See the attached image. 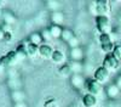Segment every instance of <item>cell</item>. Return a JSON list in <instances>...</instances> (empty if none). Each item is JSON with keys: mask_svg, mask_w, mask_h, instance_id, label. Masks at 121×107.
Masks as SVG:
<instances>
[{"mask_svg": "<svg viewBox=\"0 0 121 107\" xmlns=\"http://www.w3.org/2000/svg\"><path fill=\"white\" fill-rule=\"evenodd\" d=\"M103 67H105L109 72L116 71V70H119V68H121V62L115 57L114 54H108V55H105V57H104Z\"/></svg>", "mask_w": 121, "mask_h": 107, "instance_id": "cell-1", "label": "cell"}, {"mask_svg": "<svg viewBox=\"0 0 121 107\" xmlns=\"http://www.w3.org/2000/svg\"><path fill=\"white\" fill-rule=\"evenodd\" d=\"M96 26L100 34H107L110 33V19L108 16H97L96 17Z\"/></svg>", "mask_w": 121, "mask_h": 107, "instance_id": "cell-2", "label": "cell"}, {"mask_svg": "<svg viewBox=\"0 0 121 107\" xmlns=\"http://www.w3.org/2000/svg\"><path fill=\"white\" fill-rule=\"evenodd\" d=\"M86 90L88 94H92L95 96H98L103 93V86L100 83H98L96 79H87L86 80Z\"/></svg>", "mask_w": 121, "mask_h": 107, "instance_id": "cell-3", "label": "cell"}, {"mask_svg": "<svg viewBox=\"0 0 121 107\" xmlns=\"http://www.w3.org/2000/svg\"><path fill=\"white\" fill-rule=\"evenodd\" d=\"M19 61H21V58H19L16 50H12V51L7 52L5 56H3L1 58H0V62H1L4 66H15Z\"/></svg>", "mask_w": 121, "mask_h": 107, "instance_id": "cell-4", "label": "cell"}, {"mask_svg": "<svg viewBox=\"0 0 121 107\" xmlns=\"http://www.w3.org/2000/svg\"><path fill=\"white\" fill-rule=\"evenodd\" d=\"M109 77H110V72L107 70L105 67L100 66V67H98L97 70L95 71L93 79H96L98 83H100V84L103 85L104 83H107L109 80Z\"/></svg>", "mask_w": 121, "mask_h": 107, "instance_id": "cell-5", "label": "cell"}, {"mask_svg": "<svg viewBox=\"0 0 121 107\" xmlns=\"http://www.w3.org/2000/svg\"><path fill=\"white\" fill-rule=\"evenodd\" d=\"M96 6L98 16H107L110 10V4L108 0H98V1H96Z\"/></svg>", "mask_w": 121, "mask_h": 107, "instance_id": "cell-6", "label": "cell"}, {"mask_svg": "<svg viewBox=\"0 0 121 107\" xmlns=\"http://www.w3.org/2000/svg\"><path fill=\"white\" fill-rule=\"evenodd\" d=\"M53 49L50 44H41L39 46V55L43 58H51L52 54H53Z\"/></svg>", "mask_w": 121, "mask_h": 107, "instance_id": "cell-7", "label": "cell"}, {"mask_svg": "<svg viewBox=\"0 0 121 107\" xmlns=\"http://www.w3.org/2000/svg\"><path fill=\"white\" fill-rule=\"evenodd\" d=\"M97 96L92 95V94H85L82 97V105L85 107H96L97 106Z\"/></svg>", "mask_w": 121, "mask_h": 107, "instance_id": "cell-8", "label": "cell"}, {"mask_svg": "<svg viewBox=\"0 0 121 107\" xmlns=\"http://www.w3.org/2000/svg\"><path fill=\"white\" fill-rule=\"evenodd\" d=\"M70 83H72V85L74 88H76V89H80V88H82L86 84L84 77L81 74H73L70 77Z\"/></svg>", "mask_w": 121, "mask_h": 107, "instance_id": "cell-9", "label": "cell"}, {"mask_svg": "<svg viewBox=\"0 0 121 107\" xmlns=\"http://www.w3.org/2000/svg\"><path fill=\"white\" fill-rule=\"evenodd\" d=\"M51 21H52V24H56V26H60L64 21V14L60 12V11H55L51 14Z\"/></svg>", "mask_w": 121, "mask_h": 107, "instance_id": "cell-10", "label": "cell"}, {"mask_svg": "<svg viewBox=\"0 0 121 107\" xmlns=\"http://www.w3.org/2000/svg\"><path fill=\"white\" fill-rule=\"evenodd\" d=\"M51 60L55 63L60 65V63H63L65 61V55H64V52H62L60 50H55L53 54H52V56H51Z\"/></svg>", "mask_w": 121, "mask_h": 107, "instance_id": "cell-11", "label": "cell"}, {"mask_svg": "<svg viewBox=\"0 0 121 107\" xmlns=\"http://www.w3.org/2000/svg\"><path fill=\"white\" fill-rule=\"evenodd\" d=\"M120 89L115 85V84H112V85H109L108 88H107V95H108V97H110V99H115V97H117L119 96V94H120Z\"/></svg>", "mask_w": 121, "mask_h": 107, "instance_id": "cell-12", "label": "cell"}, {"mask_svg": "<svg viewBox=\"0 0 121 107\" xmlns=\"http://www.w3.org/2000/svg\"><path fill=\"white\" fill-rule=\"evenodd\" d=\"M50 33L52 35V39H57V38H60L62 35V32H63V28L60 26H56V24H52L51 27L48 28Z\"/></svg>", "mask_w": 121, "mask_h": 107, "instance_id": "cell-13", "label": "cell"}, {"mask_svg": "<svg viewBox=\"0 0 121 107\" xmlns=\"http://www.w3.org/2000/svg\"><path fill=\"white\" fill-rule=\"evenodd\" d=\"M38 54H39V46L32 43H27V56L35 57Z\"/></svg>", "mask_w": 121, "mask_h": 107, "instance_id": "cell-14", "label": "cell"}, {"mask_svg": "<svg viewBox=\"0 0 121 107\" xmlns=\"http://www.w3.org/2000/svg\"><path fill=\"white\" fill-rule=\"evenodd\" d=\"M84 54H82V50L80 47H75V49H72L70 50V57H72V61H80L82 58Z\"/></svg>", "mask_w": 121, "mask_h": 107, "instance_id": "cell-15", "label": "cell"}, {"mask_svg": "<svg viewBox=\"0 0 121 107\" xmlns=\"http://www.w3.org/2000/svg\"><path fill=\"white\" fill-rule=\"evenodd\" d=\"M28 40H29V43H32L34 45H38V46H40L43 44V38H41V34L40 33H32Z\"/></svg>", "mask_w": 121, "mask_h": 107, "instance_id": "cell-16", "label": "cell"}, {"mask_svg": "<svg viewBox=\"0 0 121 107\" xmlns=\"http://www.w3.org/2000/svg\"><path fill=\"white\" fill-rule=\"evenodd\" d=\"M16 52L18 54L19 58L23 60L24 57H27V43H21L16 47Z\"/></svg>", "mask_w": 121, "mask_h": 107, "instance_id": "cell-17", "label": "cell"}, {"mask_svg": "<svg viewBox=\"0 0 121 107\" xmlns=\"http://www.w3.org/2000/svg\"><path fill=\"white\" fill-rule=\"evenodd\" d=\"M70 68H72V72L74 74H80V72L82 71V65L80 61H72L69 63Z\"/></svg>", "mask_w": 121, "mask_h": 107, "instance_id": "cell-18", "label": "cell"}, {"mask_svg": "<svg viewBox=\"0 0 121 107\" xmlns=\"http://www.w3.org/2000/svg\"><path fill=\"white\" fill-rule=\"evenodd\" d=\"M58 73L62 77H69L70 73H72V68H70L69 63H64L63 66H60L58 70Z\"/></svg>", "mask_w": 121, "mask_h": 107, "instance_id": "cell-19", "label": "cell"}, {"mask_svg": "<svg viewBox=\"0 0 121 107\" xmlns=\"http://www.w3.org/2000/svg\"><path fill=\"white\" fill-rule=\"evenodd\" d=\"M24 99H26L24 93L19 91V90H16V91L12 93V100H13L16 103H18V102H24Z\"/></svg>", "mask_w": 121, "mask_h": 107, "instance_id": "cell-20", "label": "cell"}, {"mask_svg": "<svg viewBox=\"0 0 121 107\" xmlns=\"http://www.w3.org/2000/svg\"><path fill=\"white\" fill-rule=\"evenodd\" d=\"M73 38H74L73 32L70 31V29H68V28H64L63 32H62V35H60V39L64 40V42H67V43H69V40H70V39H73Z\"/></svg>", "mask_w": 121, "mask_h": 107, "instance_id": "cell-21", "label": "cell"}, {"mask_svg": "<svg viewBox=\"0 0 121 107\" xmlns=\"http://www.w3.org/2000/svg\"><path fill=\"white\" fill-rule=\"evenodd\" d=\"M99 42H100V45L113 43L112 34H110V33H107V34H100V37H99Z\"/></svg>", "mask_w": 121, "mask_h": 107, "instance_id": "cell-22", "label": "cell"}, {"mask_svg": "<svg viewBox=\"0 0 121 107\" xmlns=\"http://www.w3.org/2000/svg\"><path fill=\"white\" fill-rule=\"evenodd\" d=\"M114 49H115L114 43H109V44L102 45V51H104L107 55H108V54H113V52H114Z\"/></svg>", "mask_w": 121, "mask_h": 107, "instance_id": "cell-23", "label": "cell"}, {"mask_svg": "<svg viewBox=\"0 0 121 107\" xmlns=\"http://www.w3.org/2000/svg\"><path fill=\"white\" fill-rule=\"evenodd\" d=\"M40 34H41V38H43L44 42H50L52 39V35H51V33H50L48 29H44Z\"/></svg>", "mask_w": 121, "mask_h": 107, "instance_id": "cell-24", "label": "cell"}, {"mask_svg": "<svg viewBox=\"0 0 121 107\" xmlns=\"http://www.w3.org/2000/svg\"><path fill=\"white\" fill-rule=\"evenodd\" d=\"M4 21H5V23H7V24L11 26V24L15 22V17H13L11 14H5V15H4Z\"/></svg>", "mask_w": 121, "mask_h": 107, "instance_id": "cell-25", "label": "cell"}, {"mask_svg": "<svg viewBox=\"0 0 121 107\" xmlns=\"http://www.w3.org/2000/svg\"><path fill=\"white\" fill-rule=\"evenodd\" d=\"M44 106L45 107H58V105H57V101L55 100V99H47L46 101H45V103H44Z\"/></svg>", "mask_w": 121, "mask_h": 107, "instance_id": "cell-26", "label": "cell"}, {"mask_svg": "<svg viewBox=\"0 0 121 107\" xmlns=\"http://www.w3.org/2000/svg\"><path fill=\"white\" fill-rule=\"evenodd\" d=\"M47 6L55 12V11H58V9H59L60 4L57 3V1H48V3H47Z\"/></svg>", "mask_w": 121, "mask_h": 107, "instance_id": "cell-27", "label": "cell"}, {"mask_svg": "<svg viewBox=\"0 0 121 107\" xmlns=\"http://www.w3.org/2000/svg\"><path fill=\"white\" fill-rule=\"evenodd\" d=\"M68 45L70 46V49H75V47H79V40H78V38L74 37L73 39H70Z\"/></svg>", "mask_w": 121, "mask_h": 107, "instance_id": "cell-28", "label": "cell"}, {"mask_svg": "<svg viewBox=\"0 0 121 107\" xmlns=\"http://www.w3.org/2000/svg\"><path fill=\"white\" fill-rule=\"evenodd\" d=\"M113 54L115 55V57L117 58V60L121 62V45L115 46V49H114V52H113Z\"/></svg>", "mask_w": 121, "mask_h": 107, "instance_id": "cell-29", "label": "cell"}, {"mask_svg": "<svg viewBox=\"0 0 121 107\" xmlns=\"http://www.w3.org/2000/svg\"><path fill=\"white\" fill-rule=\"evenodd\" d=\"M90 12L92 14V15H95L96 17L98 16V12H97V6H96V3H93V4H91V5H90Z\"/></svg>", "mask_w": 121, "mask_h": 107, "instance_id": "cell-30", "label": "cell"}, {"mask_svg": "<svg viewBox=\"0 0 121 107\" xmlns=\"http://www.w3.org/2000/svg\"><path fill=\"white\" fill-rule=\"evenodd\" d=\"M4 40H5L6 43H11V42H12V33H11V32H5Z\"/></svg>", "mask_w": 121, "mask_h": 107, "instance_id": "cell-31", "label": "cell"}, {"mask_svg": "<svg viewBox=\"0 0 121 107\" xmlns=\"http://www.w3.org/2000/svg\"><path fill=\"white\" fill-rule=\"evenodd\" d=\"M1 29H3L4 32H11V26L4 22V23H3V26H1Z\"/></svg>", "mask_w": 121, "mask_h": 107, "instance_id": "cell-32", "label": "cell"}, {"mask_svg": "<svg viewBox=\"0 0 121 107\" xmlns=\"http://www.w3.org/2000/svg\"><path fill=\"white\" fill-rule=\"evenodd\" d=\"M115 85H116V86L119 88V89L121 90V75H120V77L117 78V79H116V83H115Z\"/></svg>", "mask_w": 121, "mask_h": 107, "instance_id": "cell-33", "label": "cell"}, {"mask_svg": "<svg viewBox=\"0 0 121 107\" xmlns=\"http://www.w3.org/2000/svg\"><path fill=\"white\" fill-rule=\"evenodd\" d=\"M4 37H5V32L3 31L1 28H0V42H1V40H4Z\"/></svg>", "mask_w": 121, "mask_h": 107, "instance_id": "cell-34", "label": "cell"}, {"mask_svg": "<svg viewBox=\"0 0 121 107\" xmlns=\"http://www.w3.org/2000/svg\"><path fill=\"white\" fill-rule=\"evenodd\" d=\"M15 107H27V105L24 102H18V103H15Z\"/></svg>", "mask_w": 121, "mask_h": 107, "instance_id": "cell-35", "label": "cell"}, {"mask_svg": "<svg viewBox=\"0 0 121 107\" xmlns=\"http://www.w3.org/2000/svg\"><path fill=\"white\" fill-rule=\"evenodd\" d=\"M5 5H6V1H4V0H0V10H1Z\"/></svg>", "mask_w": 121, "mask_h": 107, "instance_id": "cell-36", "label": "cell"}, {"mask_svg": "<svg viewBox=\"0 0 121 107\" xmlns=\"http://www.w3.org/2000/svg\"><path fill=\"white\" fill-rule=\"evenodd\" d=\"M4 67H5V66H4L1 62H0V74H1V73L4 72Z\"/></svg>", "mask_w": 121, "mask_h": 107, "instance_id": "cell-37", "label": "cell"}, {"mask_svg": "<svg viewBox=\"0 0 121 107\" xmlns=\"http://www.w3.org/2000/svg\"><path fill=\"white\" fill-rule=\"evenodd\" d=\"M0 15H1V10H0Z\"/></svg>", "mask_w": 121, "mask_h": 107, "instance_id": "cell-38", "label": "cell"}, {"mask_svg": "<svg viewBox=\"0 0 121 107\" xmlns=\"http://www.w3.org/2000/svg\"><path fill=\"white\" fill-rule=\"evenodd\" d=\"M120 72H121V68H120Z\"/></svg>", "mask_w": 121, "mask_h": 107, "instance_id": "cell-39", "label": "cell"}]
</instances>
